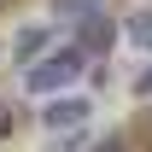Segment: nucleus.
Here are the masks:
<instances>
[{"label":"nucleus","instance_id":"1","mask_svg":"<svg viewBox=\"0 0 152 152\" xmlns=\"http://www.w3.org/2000/svg\"><path fill=\"white\" fill-rule=\"evenodd\" d=\"M152 105V0H23L0 12V152H88Z\"/></svg>","mask_w":152,"mask_h":152}]
</instances>
